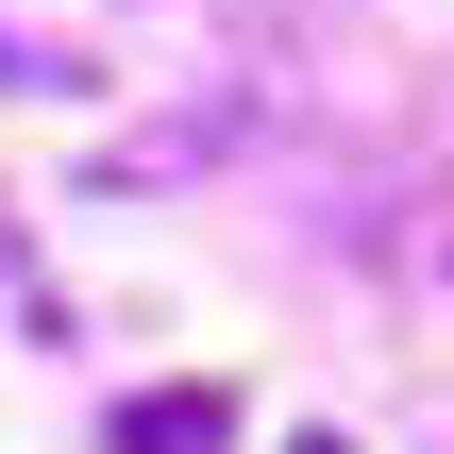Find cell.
<instances>
[{
    "mask_svg": "<svg viewBox=\"0 0 454 454\" xmlns=\"http://www.w3.org/2000/svg\"><path fill=\"white\" fill-rule=\"evenodd\" d=\"M0 303H17V320L51 337V270H34V236H17V219H0Z\"/></svg>",
    "mask_w": 454,
    "mask_h": 454,
    "instance_id": "7a4b0ae2",
    "label": "cell"
},
{
    "mask_svg": "<svg viewBox=\"0 0 454 454\" xmlns=\"http://www.w3.org/2000/svg\"><path fill=\"white\" fill-rule=\"evenodd\" d=\"M286 454H354V438H286Z\"/></svg>",
    "mask_w": 454,
    "mask_h": 454,
    "instance_id": "3957f363",
    "label": "cell"
},
{
    "mask_svg": "<svg viewBox=\"0 0 454 454\" xmlns=\"http://www.w3.org/2000/svg\"><path fill=\"white\" fill-rule=\"evenodd\" d=\"M219 438H236L219 387H152V404H118V454H219Z\"/></svg>",
    "mask_w": 454,
    "mask_h": 454,
    "instance_id": "6da1fadb",
    "label": "cell"
}]
</instances>
